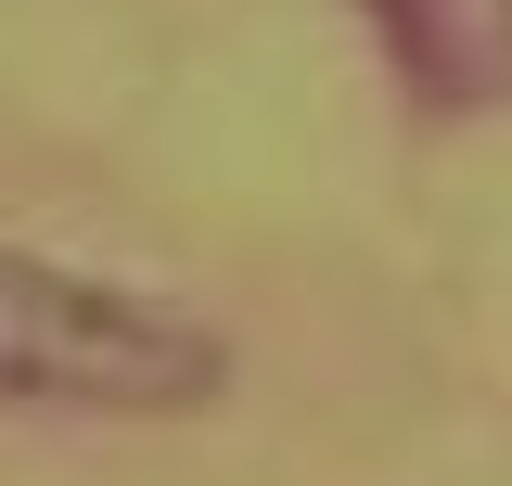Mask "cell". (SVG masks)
<instances>
[{
	"label": "cell",
	"mask_w": 512,
	"mask_h": 486,
	"mask_svg": "<svg viewBox=\"0 0 512 486\" xmlns=\"http://www.w3.org/2000/svg\"><path fill=\"white\" fill-rule=\"evenodd\" d=\"M231 384V346L180 320V307L90 282L64 256L0 243V410H128V423H167L205 410Z\"/></svg>",
	"instance_id": "cell-1"
},
{
	"label": "cell",
	"mask_w": 512,
	"mask_h": 486,
	"mask_svg": "<svg viewBox=\"0 0 512 486\" xmlns=\"http://www.w3.org/2000/svg\"><path fill=\"white\" fill-rule=\"evenodd\" d=\"M359 26L423 116H500L512 103V0H359Z\"/></svg>",
	"instance_id": "cell-2"
}]
</instances>
